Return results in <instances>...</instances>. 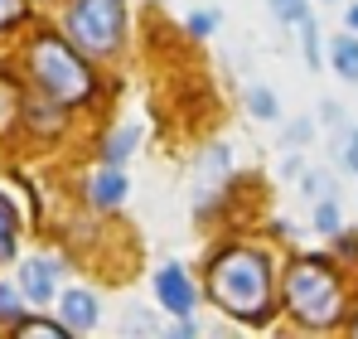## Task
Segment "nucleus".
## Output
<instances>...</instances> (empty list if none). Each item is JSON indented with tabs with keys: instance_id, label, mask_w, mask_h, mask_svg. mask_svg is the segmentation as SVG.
Masks as SVG:
<instances>
[{
	"instance_id": "nucleus-1",
	"label": "nucleus",
	"mask_w": 358,
	"mask_h": 339,
	"mask_svg": "<svg viewBox=\"0 0 358 339\" xmlns=\"http://www.w3.org/2000/svg\"><path fill=\"white\" fill-rule=\"evenodd\" d=\"M208 296L247 325L271 320V267L252 247H228L208 262Z\"/></svg>"
},
{
	"instance_id": "nucleus-2",
	"label": "nucleus",
	"mask_w": 358,
	"mask_h": 339,
	"mask_svg": "<svg viewBox=\"0 0 358 339\" xmlns=\"http://www.w3.org/2000/svg\"><path fill=\"white\" fill-rule=\"evenodd\" d=\"M29 73L44 88V97H54L63 107H87L92 102V68L83 63V49H73L59 34H44L29 44Z\"/></svg>"
},
{
	"instance_id": "nucleus-3",
	"label": "nucleus",
	"mask_w": 358,
	"mask_h": 339,
	"mask_svg": "<svg viewBox=\"0 0 358 339\" xmlns=\"http://www.w3.org/2000/svg\"><path fill=\"white\" fill-rule=\"evenodd\" d=\"M286 305L300 325H334L339 310H344V296H339V282L324 262L300 257L286 272Z\"/></svg>"
},
{
	"instance_id": "nucleus-4",
	"label": "nucleus",
	"mask_w": 358,
	"mask_h": 339,
	"mask_svg": "<svg viewBox=\"0 0 358 339\" xmlns=\"http://www.w3.org/2000/svg\"><path fill=\"white\" fill-rule=\"evenodd\" d=\"M126 34V5L121 0H73L68 5V39L83 54H117Z\"/></svg>"
},
{
	"instance_id": "nucleus-5",
	"label": "nucleus",
	"mask_w": 358,
	"mask_h": 339,
	"mask_svg": "<svg viewBox=\"0 0 358 339\" xmlns=\"http://www.w3.org/2000/svg\"><path fill=\"white\" fill-rule=\"evenodd\" d=\"M155 300H160V310H170V315H194V305H199V291L194 282L184 277V267L179 262H165L160 272H155Z\"/></svg>"
},
{
	"instance_id": "nucleus-6",
	"label": "nucleus",
	"mask_w": 358,
	"mask_h": 339,
	"mask_svg": "<svg viewBox=\"0 0 358 339\" xmlns=\"http://www.w3.org/2000/svg\"><path fill=\"white\" fill-rule=\"evenodd\" d=\"M20 296H24V305H49L59 296V262L24 257V267H20Z\"/></svg>"
},
{
	"instance_id": "nucleus-7",
	"label": "nucleus",
	"mask_w": 358,
	"mask_h": 339,
	"mask_svg": "<svg viewBox=\"0 0 358 339\" xmlns=\"http://www.w3.org/2000/svg\"><path fill=\"white\" fill-rule=\"evenodd\" d=\"M228 170H233L228 146H208V151H203V160L194 165V199H199V204H208V199L228 184Z\"/></svg>"
},
{
	"instance_id": "nucleus-8",
	"label": "nucleus",
	"mask_w": 358,
	"mask_h": 339,
	"mask_svg": "<svg viewBox=\"0 0 358 339\" xmlns=\"http://www.w3.org/2000/svg\"><path fill=\"white\" fill-rule=\"evenodd\" d=\"M54 300H59V310H63V320H59L63 330L83 335V330H92V325H97V296H92V291L73 286V291H59Z\"/></svg>"
},
{
	"instance_id": "nucleus-9",
	"label": "nucleus",
	"mask_w": 358,
	"mask_h": 339,
	"mask_svg": "<svg viewBox=\"0 0 358 339\" xmlns=\"http://www.w3.org/2000/svg\"><path fill=\"white\" fill-rule=\"evenodd\" d=\"M126 194H131V179H126V170H121V165H107L102 174L87 179V199H92L97 209H121Z\"/></svg>"
},
{
	"instance_id": "nucleus-10",
	"label": "nucleus",
	"mask_w": 358,
	"mask_h": 339,
	"mask_svg": "<svg viewBox=\"0 0 358 339\" xmlns=\"http://www.w3.org/2000/svg\"><path fill=\"white\" fill-rule=\"evenodd\" d=\"M329 58H334V73H339L344 83H358V39L339 34V39L329 44Z\"/></svg>"
},
{
	"instance_id": "nucleus-11",
	"label": "nucleus",
	"mask_w": 358,
	"mask_h": 339,
	"mask_svg": "<svg viewBox=\"0 0 358 339\" xmlns=\"http://www.w3.org/2000/svg\"><path fill=\"white\" fill-rule=\"evenodd\" d=\"M247 112L257 116V121H276L281 116V102H276L271 88H247Z\"/></svg>"
},
{
	"instance_id": "nucleus-12",
	"label": "nucleus",
	"mask_w": 358,
	"mask_h": 339,
	"mask_svg": "<svg viewBox=\"0 0 358 339\" xmlns=\"http://www.w3.org/2000/svg\"><path fill=\"white\" fill-rule=\"evenodd\" d=\"M29 126H34V131H59L63 126V102H54V97H49V107L29 102Z\"/></svg>"
},
{
	"instance_id": "nucleus-13",
	"label": "nucleus",
	"mask_w": 358,
	"mask_h": 339,
	"mask_svg": "<svg viewBox=\"0 0 358 339\" xmlns=\"http://www.w3.org/2000/svg\"><path fill=\"white\" fill-rule=\"evenodd\" d=\"M24 315V296H20V286L0 282V325H15Z\"/></svg>"
},
{
	"instance_id": "nucleus-14",
	"label": "nucleus",
	"mask_w": 358,
	"mask_h": 339,
	"mask_svg": "<svg viewBox=\"0 0 358 339\" xmlns=\"http://www.w3.org/2000/svg\"><path fill=\"white\" fill-rule=\"evenodd\" d=\"M15 330H20L24 339H63V335H68V330L54 325V320H29V315H20V320H15Z\"/></svg>"
},
{
	"instance_id": "nucleus-15",
	"label": "nucleus",
	"mask_w": 358,
	"mask_h": 339,
	"mask_svg": "<svg viewBox=\"0 0 358 339\" xmlns=\"http://www.w3.org/2000/svg\"><path fill=\"white\" fill-rule=\"evenodd\" d=\"M10 257H15V209L0 194V262H10Z\"/></svg>"
},
{
	"instance_id": "nucleus-16",
	"label": "nucleus",
	"mask_w": 358,
	"mask_h": 339,
	"mask_svg": "<svg viewBox=\"0 0 358 339\" xmlns=\"http://www.w3.org/2000/svg\"><path fill=\"white\" fill-rule=\"evenodd\" d=\"M131 151H136V126H126V131H117V136L107 141V165H121Z\"/></svg>"
},
{
	"instance_id": "nucleus-17",
	"label": "nucleus",
	"mask_w": 358,
	"mask_h": 339,
	"mask_svg": "<svg viewBox=\"0 0 358 339\" xmlns=\"http://www.w3.org/2000/svg\"><path fill=\"white\" fill-rule=\"evenodd\" d=\"M15 112H20V92H15V83L0 73V131L15 121Z\"/></svg>"
},
{
	"instance_id": "nucleus-18",
	"label": "nucleus",
	"mask_w": 358,
	"mask_h": 339,
	"mask_svg": "<svg viewBox=\"0 0 358 339\" xmlns=\"http://www.w3.org/2000/svg\"><path fill=\"white\" fill-rule=\"evenodd\" d=\"M300 44H305V58H310V68H320V29L310 25V15L300 20Z\"/></svg>"
},
{
	"instance_id": "nucleus-19",
	"label": "nucleus",
	"mask_w": 358,
	"mask_h": 339,
	"mask_svg": "<svg viewBox=\"0 0 358 339\" xmlns=\"http://www.w3.org/2000/svg\"><path fill=\"white\" fill-rule=\"evenodd\" d=\"M315 228H320V233H339V204H334V199H320V209H315Z\"/></svg>"
},
{
	"instance_id": "nucleus-20",
	"label": "nucleus",
	"mask_w": 358,
	"mask_h": 339,
	"mask_svg": "<svg viewBox=\"0 0 358 339\" xmlns=\"http://www.w3.org/2000/svg\"><path fill=\"white\" fill-rule=\"evenodd\" d=\"M266 5H271V15L286 20V25H300V20H305V0H266Z\"/></svg>"
},
{
	"instance_id": "nucleus-21",
	"label": "nucleus",
	"mask_w": 358,
	"mask_h": 339,
	"mask_svg": "<svg viewBox=\"0 0 358 339\" xmlns=\"http://www.w3.org/2000/svg\"><path fill=\"white\" fill-rule=\"evenodd\" d=\"M213 25H218V10H189V34H213Z\"/></svg>"
},
{
	"instance_id": "nucleus-22",
	"label": "nucleus",
	"mask_w": 358,
	"mask_h": 339,
	"mask_svg": "<svg viewBox=\"0 0 358 339\" xmlns=\"http://www.w3.org/2000/svg\"><path fill=\"white\" fill-rule=\"evenodd\" d=\"M300 189H305V194H310V199H324V194H329V174H324V170H310V174H305V184H300Z\"/></svg>"
},
{
	"instance_id": "nucleus-23",
	"label": "nucleus",
	"mask_w": 358,
	"mask_h": 339,
	"mask_svg": "<svg viewBox=\"0 0 358 339\" xmlns=\"http://www.w3.org/2000/svg\"><path fill=\"white\" fill-rule=\"evenodd\" d=\"M121 330H145V335H155L160 325H155L145 310H126V315H121Z\"/></svg>"
},
{
	"instance_id": "nucleus-24",
	"label": "nucleus",
	"mask_w": 358,
	"mask_h": 339,
	"mask_svg": "<svg viewBox=\"0 0 358 339\" xmlns=\"http://www.w3.org/2000/svg\"><path fill=\"white\" fill-rule=\"evenodd\" d=\"M24 20V0H0V29H15Z\"/></svg>"
},
{
	"instance_id": "nucleus-25",
	"label": "nucleus",
	"mask_w": 358,
	"mask_h": 339,
	"mask_svg": "<svg viewBox=\"0 0 358 339\" xmlns=\"http://www.w3.org/2000/svg\"><path fill=\"white\" fill-rule=\"evenodd\" d=\"M310 131H315L310 121H296V126L286 131V146H305V141H310Z\"/></svg>"
},
{
	"instance_id": "nucleus-26",
	"label": "nucleus",
	"mask_w": 358,
	"mask_h": 339,
	"mask_svg": "<svg viewBox=\"0 0 358 339\" xmlns=\"http://www.w3.org/2000/svg\"><path fill=\"white\" fill-rule=\"evenodd\" d=\"M344 141H349V146H344V165H349V170L358 174V131H349Z\"/></svg>"
},
{
	"instance_id": "nucleus-27",
	"label": "nucleus",
	"mask_w": 358,
	"mask_h": 339,
	"mask_svg": "<svg viewBox=\"0 0 358 339\" xmlns=\"http://www.w3.org/2000/svg\"><path fill=\"white\" fill-rule=\"evenodd\" d=\"M349 25H354V29H358V5H354V10H349Z\"/></svg>"
}]
</instances>
